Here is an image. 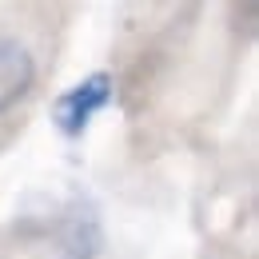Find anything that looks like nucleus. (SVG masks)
<instances>
[{
	"label": "nucleus",
	"instance_id": "f257e3e1",
	"mask_svg": "<svg viewBox=\"0 0 259 259\" xmlns=\"http://www.w3.org/2000/svg\"><path fill=\"white\" fill-rule=\"evenodd\" d=\"M108 104H112V76L108 72H92V76H84L76 88H68L64 96L56 100L52 120H56V128L64 132L68 140H76V136L88 132L92 116H100Z\"/></svg>",
	"mask_w": 259,
	"mask_h": 259
},
{
	"label": "nucleus",
	"instance_id": "f03ea898",
	"mask_svg": "<svg viewBox=\"0 0 259 259\" xmlns=\"http://www.w3.org/2000/svg\"><path fill=\"white\" fill-rule=\"evenodd\" d=\"M36 84V60L32 52L12 40V36H0V116L8 108H16L20 100L32 92Z\"/></svg>",
	"mask_w": 259,
	"mask_h": 259
},
{
	"label": "nucleus",
	"instance_id": "7ed1b4c3",
	"mask_svg": "<svg viewBox=\"0 0 259 259\" xmlns=\"http://www.w3.org/2000/svg\"><path fill=\"white\" fill-rule=\"evenodd\" d=\"M96 255H100V224L88 207H76L60 231L56 259H96Z\"/></svg>",
	"mask_w": 259,
	"mask_h": 259
}]
</instances>
